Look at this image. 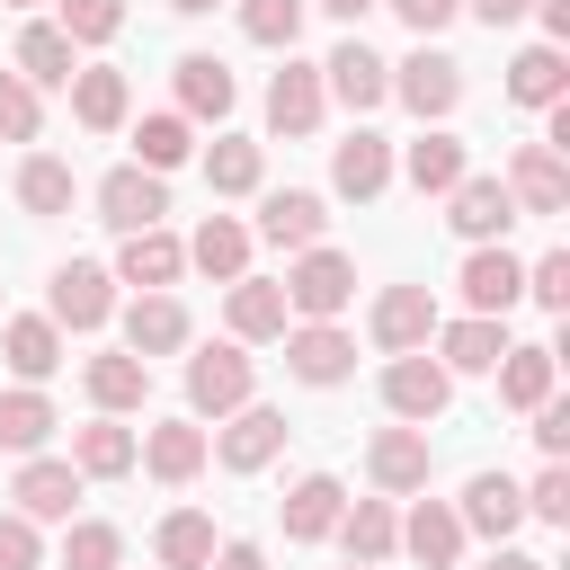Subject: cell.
Returning <instances> with one entry per match:
<instances>
[{
	"label": "cell",
	"mask_w": 570,
	"mask_h": 570,
	"mask_svg": "<svg viewBox=\"0 0 570 570\" xmlns=\"http://www.w3.org/2000/svg\"><path fill=\"white\" fill-rule=\"evenodd\" d=\"M232 98H240V80H232L223 53H178V116L187 125H223Z\"/></svg>",
	"instance_id": "cb8c5ba5"
},
{
	"label": "cell",
	"mask_w": 570,
	"mask_h": 570,
	"mask_svg": "<svg viewBox=\"0 0 570 570\" xmlns=\"http://www.w3.org/2000/svg\"><path fill=\"white\" fill-rule=\"evenodd\" d=\"M401 169H410V187H419V196H445V187L472 169V151H463L445 125H419V142L401 151Z\"/></svg>",
	"instance_id": "1f68e13d"
},
{
	"label": "cell",
	"mask_w": 570,
	"mask_h": 570,
	"mask_svg": "<svg viewBox=\"0 0 570 570\" xmlns=\"http://www.w3.org/2000/svg\"><path fill=\"white\" fill-rule=\"evenodd\" d=\"M347 570H374V561H347Z\"/></svg>",
	"instance_id": "94428289"
},
{
	"label": "cell",
	"mask_w": 570,
	"mask_h": 570,
	"mask_svg": "<svg viewBox=\"0 0 570 570\" xmlns=\"http://www.w3.org/2000/svg\"><path fill=\"white\" fill-rule=\"evenodd\" d=\"M365 472H374V490L383 499H410V490H428V472H436V454H428V428H374V445H365Z\"/></svg>",
	"instance_id": "8fae6325"
},
{
	"label": "cell",
	"mask_w": 570,
	"mask_h": 570,
	"mask_svg": "<svg viewBox=\"0 0 570 570\" xmlns=\"http://www.w3.org/2000/svg\"><path fill=\"white\" fill-rule=\"evenodd\" d=\"M71 472H80V481H125V472H134V428H116L107 410H98L89 428H71Z\"/></svg>",
	"instance_id": "f546056e"
},
{
	"label": "cell",
	"mask_w": 570,
	"mask_h": 570,
	"mask_svg": "<svg viewBox=\"0 0 570 570\" xmlns=\"http://www.w3.org/2000/svg\"><path fill=\"white\" fill-rule=\"evenodd\" d=\"M428 338H436V365H445V374H490V365L508 356V321H490V312H463V321H436Z\"/></svg>",
	"instance_id": "44dd1931"
},
{
	"label": "cell",
	"mask_w": 570,
	"mask_h": 570,
	"mask_svg": "<svg viewBox=\"0 0 570 570\" xmlns=\"http://www.w3.org/2000/svg\"><path fill=\"white\" fill-rule=\"evenodd\" d=\"M125 347L151 365V356H178L187 347V303L178 294H134L125 303Z\"/></svg>",
	"instance_id": "4316f807"
},
{
	"label": "cell",
	"mask_w": 570,
	"mask_h": 570,
	"mask_svg": "<svg viewBox=\"0 0 570 570\" xmlns=\"http://www.w3.org/2000/svg\"><path fill=\"white\" fill-rule=\"evenodd\" d=\"M9 71H18V80H36V89H71V71H80V45H71L53 18H27V27H18V53H9Z\"/></svg>",
	"instance_id": "603a6c76"
},
{
	"label": "cell",
	"mask_w": 570,
	"mask_h": 570,
	"mask_svg": "<svg viewBox=\"0 0 570 570\" xmlns=\"http://www.w3.org/2000/svg\"><path fill=\"white\" fill-rule=\"evenodd\" d=\"M160 214H169V178H160V169L125 160V169L98 178V223H107V232H151Z\"/></svg>",
	"instance_id": "8992f818"
},
{
	"label": "cell",
	"mask_w": 570,
	"mask_h": 570,
	"mask_svg": "<svg viewBox=\"0 0 570 570\" xmlns=\"http://www.w3.org/2000/svg\"><path fill=\"white\" fill-rule=\"evenodd\" d=\"M258 178H267V151H258L249 134H223V142L205 151V187H214V196H258Z\"/></svg>",
	"instance_id": "f35d334b"
},
{
	"label": "cell",
	"mask_w": 570,
	"mask_h": 570,
	"mask_svg": "<svg viewBox=\"0 0 570 570\" xmlns=\"http://www.w3.org/2000/svg\"><path fill=\"white\" fill-rule=\"evenodd\" d=\"M249 392H258V365H249V347H240V338H223V347H196V356H187V410H196V419H232Z\"/></svg>",
	"instance_id": "7a4b0ae2"
},
{
	"label": "cell",
	"mask_w": 570,
	"mask_h": 570,
	"mask_svg": "<svg viewBox=\"0 0 570 570\" xmlns=\"http://www.w3.org/2000/svg\"><path fill=\"white\" fill-rule=\"evenodd\" d=\"M36 125H45V98H36V80L0 71V142H36Z\"/></svg>",
	"instance_id": "f6af8a7d"
},
{
	"label": "cell",
	"mask_w": 570,
	"mask_h": 570,
	"mask_svg": "<svg viewBox=\"0 0 570 570\" xmlns=\"http://www.w3.org/2000/svg\"><path fill=\"white\" fill-rule=\"evenodd\" d=\"M445 401H454V374H445V365H436L428 347H401V356L383 365V410H392V419L428 428V419H436Z\"/></svg>",
	"instance_id": "5b68a950"
},
{
	"label": "cell",
	"mask_w": 570,
	"mask_h": 570,
	"mask_svg": "<svg viewBox=\"0 0 570 570\" xmlns=\"http://www.w3.org/2000/svg\"><path fill=\"white\" fill-rule=\"evenodd\" d=\"M321 9H330V18H347V27H356V18H365V9H374V0H321Z\"/></svg>",
	"instance_id": "6f0895ef"
},
{
	"label": "cell",
	"mask_w": 570,
	"mask_h": 570,
	"mask_svg": "<svg viewBox=\"0 0 570 570\" xmlns=\"http://www.w3.org/2000/svg\"><path fill=\"white\" fill-rule=\"evenodd\" d=\"M401 552H410L419 570H454V561H463V517H454V499H419V508L401 517Z\"/></svg>",
	"instance_id": "d4e9b609"
},
{
	"label": "cell",
	"mask_w": 570,
	"mask_h": 570,
	"mask_svg": "<svg viewBox=\"0 0 570 570\" xmlns=\"http://www.w3.org/2000/svg\"><path fill=\"white\" fill-rule=\"evenodd\" d=\"M463 9H472V18H481V27H490V36H499V27H517V18H525V9H534V0H463Z\"/></svg>",
	"instance_id": "f5cc1de1"
},
{
	"label": "cell",
	"mask_w": 570,
	"mask_h": 570,
	"mask_svg": "<svg viewBox=\"0 0 570 570\" xmlns=\"http://www.w3.org/2000/svg\"><path fill=\"white\" fill-rule=\"evenodd\" d=\"M80 383H89V401H98L107 419H125V410H142V401H151V365H142L134 347L89 356V365H80Z\"/></svg>",
	"instance_id": "83f0119b"
},
{
	"label": "cell",
	"mask_w": 570,
	"mask_h": 570,
	"mask_svg": "<svg viewBox=\"0 0 570 570\" xmlns=\"http://www.w3.org/2000/svg\"><path fill=\"white\" fill-rule=\"evenodd\" d=\"M347 303H356V258L330 249V240L294 249V267H285V312H294V321H338Z\"/></svg>",
	"instance_id": "6da1fadb"
},
{
	"label": "cell",
	"mask_w": 570,
	"mask_h": 570,
	"mask_svg": "<svg viewBox=\"0 0 570 570\" xmlns=\"http://www.w3.org/2000/svg\"><path fill=\"white\" fill-rule=\"evenodd\" d=\"M232 9H240V36H249V45L294 53V36H303V0H232Z\"/></svg>",
	"instance_id": "7bdbcfd3"
},
{
	"label": "cell",
	"mask_w": 570,
	"mask_h": 570,
	"mask_svg": "<svg viewBox=\"0 0 570 570\" xmlns=\"http://www.w3.org/2000/svg\"><path fill=\"white\" fill-rule=\"evenodd\" d=\"M205 570H267V552H258V543H223Z\"/></svg>",
	"instance_id": "db71d44e"
},
{
	"label": "cell",
	"mask_w": 570,
	"mask_h": 570,
	"mask_svg": "<svg viewBox=\"0 0 570 570\" xmlns=\"http://www.w3.org/2000/svg\"><path fill=\"white\" fill-rule=\"evenodd\" d=\"M205 454H214V436H205L196 419H160V428H142V436H134V463H142L151 481H169V490H178V481H196V472H205Z\"/></svg>",
	"instance_id": "5bb4252c"
},
{
	"label": "cell",
	"mask_w": 570,
	"mask_h": 570,
	"mask_svg": "<svg viewBox=\"0 0 570 570\" xmlns=\"http://www.w3.org/2000/svg\"><path fill=\"white\" fill-rule=\"evenodd\" d=\"M151 552H160V570H205L214 561V517L205 508H169L160 534H151Z\"/></svg>",
	"instance_id": "74e56055"
},
{
	"label": "cell",
	"mask_w": 570,
	"mask_h": 570,
	"mask_svg": "<svg viewBox=\"0 0 570 570\" xmlns=\"http://www.w3.org/2000/svg\"><path fill=\"white\" fill-rule=\"evenodd\" d=\"M338 508H347L338 472H303V481L285 490V534H294V543H321V534L338 525Z\"/></svg>",
	"instance_id": "836d02e7"
},
{
	"label": "cell",
	"mask_w": 570,
	"mask_h": 570,
	"mask_svg": "<svg viewBox=\"0 0 570 570\" xmlns=\"http://www.w3.org/2000/svg\"><path fill=\"white\" fill-rule=\"evenodd\" d=\"M125 107H134V89H125V71H107V62H89V71H71V116H80L89 134H116V125H125Z\"/></svg>",
	"instance_id": "e575fe53"
},
{
	"label": "cell",
	"mask_w": 570,
	"mask_h": 570,
	"mask_svg": "<svg viewBox=\"0 0 570 570\" xmlns=\"http://www.w3.org/2000/svg\"><path fill=\"white\" fill-rule=\"evenodd\" d=\"M285 374L312 383V392H330V383L356 374V338L338 321H285Z\"/></svg>",
	"instance_id": "277c9868"
},
{
	"label": "cell",
	"mask_w": 570,
	"mask_h": 570,
	"mask_svg": "<svg viewBox=\"0 0 570 570\" xmlns=\"http://www.w3.org/2000/svg\"><path fill=\"white\" fill-rule=\"evenodd\" d=\"M445 223H454V240H508V223H517V196H508V178H454L445 187Z\"/></svg>",
	"instance_id": "7c38bea8"
},
{
	"label": "cell",
	"mask_w": 570,
	"mask_h": 570,
	"mask_svg": "<svg viewBox=\"0 0 570 570\" xmlns=\"http://www.w3.org/2000/svg\"><path fill=\"white\" fill-rule=\"evenodd\" d=\"M187 267H205L214 285L249 276V223H232V214H205V223H196V240H187Z\"/></svg>",
	"instance_id": "d6a6232c"
},
{
	"label": "cell",
	"mask_w": 570,
	"mask_h": 570,
	"mask_svg": "<svg viewBox=\"0 0 570 570\" xmlns=\"http://www.w3.org/2000/svg\"><path fill=\"white\" fill-rule=\"evenodd\" d=\"M508 98H517V107H552V98H570V62H561V45H525V53L508 62Z\"/></svg>",
	"instance_id": "8d00e7d4"
},
{
	"label": "cell",
	"mask_w": 570,
	"mask_h": 570,
	"mask_svg": "<svg viewBox=\"0 0 570 570\" xmlns=\"http://www.w3.org/2000/svg\"><path fill=\"white\" fill-rule=\"evenodd\" d=\"M62 419H53V401L36 392V383H18V392H0V454H45V436H53Z\"/></svg>",
	"instance_id": "d590c367"
},
{
	"label": "cell",
	"mask_w": 570,
	"mask_h": 570,
	"mask_svg": "<svg viewBox=\"0 0 570 570\" xmlns=\"http://www.w3.org/2000/svg\"><path fill=\"white\" fill-rule=\"evenodd\" d=\"M107 312H116V276H107L98 258L53 267V285H45V321H53V330H98Z\"/></svg>",
	"instance_id": "ba28073f"
},
{
	"label": "cell",
	"mask_w": 570,
	"mask_h": 570,
	"mask_svg": "<svg viewBox=\"0 0 570 570\" xmlns=\"http://www.w3.org/2000/svg\"><path fill=\"white\" fill-rule=\"evenodd\" d=\"M525 419H534V445H543V463H561V454H570V401H534Z\"/></svg>",
	"instance_id": "816d5d0a"
},
{
	"label": "cell",
	"mask_w": 570,
	"mask_h": 570,
	"mask_svg": "<svg viewBox=\"0 0 570 570\" xmlns=\"http://www.w3.org/2000/svg\"><path fill=\"white\" fill-rule=\"evenodd\" d=\"M374 9H392L410 36H436V27H454V18H463V0H374Z\"/></svg>",
	"instance_id": "f907efd6"
},
{
	"label": "cell",
	"mask_w": 570,
	"mask_h": 570,
	"mask_svg": "<svg viewBox=\"0 0 570 570\" xmlns=\"http://www.w3.org/2000/svg\"><path fill=\"white\" fill-rule=\"evenodd\" d=\"M321 89H330L338 107H356V116H365V107H383V98H392V62H383L365 36H347V45L321 62Z\"/></svg>",
	"instance_id": "2e32d148"
},
{
	"label": "cell",
	"mask_w": 570,
	"mask_h": 570,
	"mask_svg": "<svg viewBox=\"0 0 570 570\" xmlns=\"http://www.w3.org/2000/svg\"><path fill=\"white\" fill-rule=\"evenodd\" d=\"M178 267H187V240H169L160 223L151 232H125V249H116V285H142V294H169Z\"/></svg>",
	"instance_id": "484cf974"
},
{
	"label": "cell",
	"mask_w": 570,
	"mask_h": 570,
	"mask_svg": "<svg viewBox=\"0 0 570 570\" xmlns=\"http://www.w3.org/2000/svg\"><path fill=\"white\" fill-rule=\"evenodd\" d=\"M321 107H330L321 62H294V53H285V71L267 80V134H276V142H303V134H321Z\"/></svg>",
	"instance_id": "9c48e42d"
},
{
	"label": "cell",
	"mask_w": 570,
	"mask_h": 570,
	"mask_svg": "<svg viewBox=\"0 0 570 570\" xmlns=\"http://www.w3.org/2000/svg\"><path fill=\"white\" fill-rule=\"evenodd\" d=\"M223 321H232L240 347H258V338H285L294 312H285V285H276V276H232V285H223Z\"/></svg>",
	"instance_id": "d6986e66"
},
{
	"label": "cell",
	"mask_w": 570,
	"mask_h": 570,
	"mask_svg": "<svg viewBox=\"0 0 570 570\" xmlns=\"http://www.w3.org/2000/svg\"><path fill=\"white\" fill-rule=\"evenodd\" d=\"M454 517H463V534L508 543V534L525 525V490H517L508 472H472V481H463V499H454Z\"/></svg>",
	"instance_id": "7402d4cb"
},
{
	"label": "cell",
	"mask_w": 570,
	"mask_h": 570,
	"mask_svg": "<svg viewBox=\"0 0 570 570\" xmlns=\"http://www.w3.org/2000/svg\"><path fill=\"white\" fill-rule=\"evenodd\" d=\"M508 196H517V214H570V160H561V142H517L508 151Z\"/></svg>",
	"instance_id": "30bf717a"
},
{
	"label": "cell",
	"mask_w": 570,
	"mask_h": 570,
	"mask_svg": "<svg viewBox=\"0 0 570 570\" xmlns=\"http://www.w3.org/2000/svg\"><path fill=\"white\" fill-rule=\"evenodd\" d=\"M481 570H543V561H534V552H517V543H499V552H490Z\"/></svg>",
	"instance_id": "9f6ffc18"
},
{
	"label": "cell",
	"mask_w": 570,
	"mask_h": 570,
	"mask_svg": "<svg viewBox=\"0 0 570 570\" xmlns=\"http://www.w3.org/2000/svg\"><path fill=\"white\" fill-rule=\"evenodd\" d=\"M0 365H9L18 383H45V374L62 365V330H53L45 312H18V321H0Z\"/></svg>",
	"instance_id": "f1b7e54d"
},
{
	"label": "cell",
	"mask_w": 570,
	"mask_h": 570,
	"mask_svg": "<svg viewBox=\"0 0 570 570\" xmlns=\"http://www.w3.org/2000/svg\"><path fill=\"white\" fill-rule=\"evenodd\" d=\"M62 570H125V534H116L107 517H80V525L62 534Z\"/></svg>",
	"instance_id": "ee69618b"
},
{
	"label": "cell",
	"mask_w": 570,
	"mask_h": 570,
	"mask_svg": "<svg viewBox=\"0 0 570 570\" xmlns=\"http://www.w3.org/2000/svg\"><path fill=\"white\" fill-rule=\"evenodd\" d=\"M187 151H196V125H187V116H142V125H134V160L160 169V178H169Z\"/></svg>",
	"instance_id": "b9f144b4"
},
{
	"label": "cell",
	"mask_w": 570,
	"mask_h": 570,
	"mask_svg": "<svg viewBox=\"0 0 570 570\" xmlns=\"http://www.w3.org/2000/svg\"><path fill=\"white\" fill-rule=\"evenodd\" d=\"M169 9H178V18H205V9H223V0H169Z\"/></svg>",
	"instance_id": "680465c9"
},
{
	"label": "cell",
	"mask_w": 570,
	"mask_h": 570,
	"mask_svg": "<svg viewBox=\"0 0 570 570\" xmlns=\"http://www.w3.org/2000/svg\"><path fill=\"white\" fill-rule=\"evenodd\" d=\"M0 570H45V543H36V517L0 508Z\"/></svg>",
	"instance_id": "681fc988"
},
{
	"label": "cell",
	"mask_w": 570,
	"mask_h": 570,
	"mask_svg": "<svg viewBox=\"0 0 570 570\" xmlns=\"http://www.w3.org/2000/svg\"><path fill=\"white\" fill-rule=\"evenodd\" d=\"M330 187H338L347 205H374V196L392 187V142H383L374 125H356L347 142H330Z\"/></svg>",
	"instance_id": "e0dca14e"
},
{
	"label": "cell",
	"mask_w": 570,
	"mask_h": 570,
	"mask_svg": "<svg viewBox=\"0 0 570 570\" xmlns=\"http://www.w3.org/2000/svg\"><path fill=\"white\" fill-rule=\"evenodd\" d=\"M525 294H534L543 312H570V249H543V258L525 267Z\"/></svg>",
	"instance_id": "c3c4849f"
},
{
	"label": "cell",
	"mask_w": 570,
	"mask_h": 570,
	"mask_svg": "<svg viewBox=\"0 0 570 570\" xmlns=\"http://www.w3.org/2000/svg\"><path fill=\"white\" fill-rule=\"evenodd\" d=\"M71 45H116V27H125V0H62V18H53Z\"/></svg>",
	"instance_id": "bcb514c9"
},
{
	"label": "cell",
	"mask_w": 570,
	"mask_h": 570,
	"mask_svg": "<svg viewBox=\"0 0 570 570\" xmlns=\"http://www.w3.org/2000/svg\"><path fill=\"white\" fill-rule=\"evenodd\" d=\"M454 294H463V312H490V321H508V312L525 303V267L508 258V240H472V258H463Z\"/></svg>",
	"instance_id": "52a82bcc"
},
{
	"label": "cell",
	"mask_w": 570,
	"mask_h": 570,
	"mask_svg": "<svg viewBox=\"0 0 570 570\" xmlns=\"http://www.w3.org/2000/svg\"><path fill=\"white\" fill-rule=\"evenodd\" d=\"M392 98H401V107H410L419 125H445V116L463 107V62H454V53H428V45H419L410 62H392Z\"/></svg>",
	"instance_id": "3957f363"
},
{
	"label": "cell",
	"mask_w": 570,
	"mask_h": 570,
	"mask_svg": "<svg viewBox=\"0 0 570 570\" xmlns=\"http://www.w3.org/2000/svg\"><path fill=\"white\" fill-rule=\"evenodd\" d=\"M534 18H543V45H561V36H570V0H534Z\"/></svg>",
	"instance_id": "11a10c76"
},
{
	"label": "cell",
	"mask_w": 570,
	"mask_h": 570,
	"mask_svg": "<svg viewBox=\"0 0 570 570\" xmlns=\"http://www.w3.org/2000/svg\"><path fill=\"white\" fill-rule=\"evenodd\" d=\"M330 534L347 543V561H392V552H401V517H392V499H347Z\"/></svg>",
	"instance_id": "4dcf8cb0"
},
{
	"label": "cell",
	"mask_w": 570,
	"mask_h": 570,
	"mask_svg": "<svg viewBox=\"0 0 570 570\" xmlns=\"http://www.w3.org/2000/svg\"><path fill=\"white\" fill-rule=\"evenodd\" d=\"M276 454H285V410H258V401H240L223 419V436H214V463L223 472H267Z\"/></svg>",
	"instance_id": "4fadbf2b"
},
{
	"label": "cell",
	"mask_w": 570,
	"mask_h": 570,
	"mask_svg": "<svg viewBox=\"0 0 570 570\" xmlns=\"http://www.w3.org/2000/svg\"><path fill=\"white\" fill-rule=\"evenodd\" d=\"M9 9H36V0H9Z\"/></svg>",
	"instance_id": "91938a15"
},
{
	"label": "cell",
	"mask_w": 570,
	"mask_h": 570,
	"mask_svg": "<svg viewBox=\"0 0 570 570\" xmlns=\"http://www.w3.org/2000/svg\"><path fill=\"white\" fill-rule=\"evenodd\" d=\"M18 205H27L36 223L71 214V160H53V151H27V160H18Z\"/></svg>",
	"instance_id": "ab89813d"
},
{
	"label": "cell",
	"mask_w": 570,
	"mask_h": 570,
	"mask_svg": "<svg viewBox=\"0 0 570 570\" xmlns=\"http://www.w3.org/2000/svg\"><path fill=\"white\" fill-rule=\"evenodd\" d=\"M9 499H18V517H36V525H71V508H80V472H71V454H27L18 463V481H9Z\"/></svg>",
	"instance_id": "9a60e30c"
},
{
	"label": "cell",
	"mask_w": 570,
	"mask_h": 570,
	"mask_svg": "<svg viewBox=\"0 0 570 570\" xmlns=\"http://www.w3.org/2000/svg\"><path fill=\"white\" fill-rule=\"evenodd\" d=\"M490 374H499V401H508V410L552 401V347H517V338H508V356H499Z\"/></svg>",
	"instance_id": "60d3db41"
},
{
	"label": "cell",
	"mask_w": 570,
	"mask_h": 570,
	"mask_svg": "<svg viewBox=\"0 0 570 570\" xmlns=\"http://www.w3.org/2000/svg\"><path fill=\"white\" fill-rule=\"evenodd\" d=\"M525 517H543V525H570V463H543V472L525 481Z\"/></svg>",
	"instance_id": "7dc6e473"
},
{
	"label": "cell",
	"mask_w": 570,
	"mask_h": 570,
	"mask_svg": "<svg viewBox=\"0 0 570 570\" xmlns=\"http://www.w3.org/2000/svg\"><path fill=\"white\" fill-rule=\"evenodd\" d=\"M330 232V205L312 196V187H267L258 196V232L249 240H276V249H312Z\"/></svg>",
	"instance_id": "ac0fdd59"
},
{
	"label": "cell",
	"mask_w": 570,
	"mask_h": 570,
	"mask_svg": "<svg viewBox=\"0 0 570 570\" xmlns=\"http://www.w3.org/2000/svg\"><path fill=\"white\" fill-rule=\"evenodd\" d=\"M365 330H374V347H383V356H401V347H428V330H436V294H428V285H383Z\"/></svg>",
	"instance_id": "ffe728a7"
}]
</instances>
